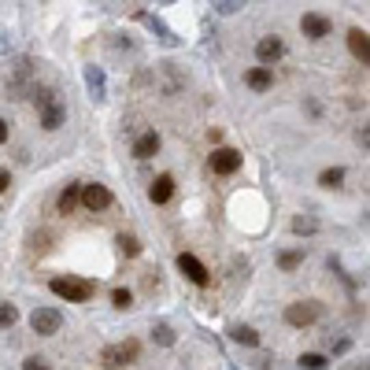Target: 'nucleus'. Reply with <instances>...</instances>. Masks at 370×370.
Masks as SVG:
<instances>
[{"instance_id":"nucleus-1","label":"nucleus","mask_w":370,"mask_h":370,"mask_svg":"<svg viewBox=\"0 0 370 370\" xmlns=\"http://www.w3.org/2000/svg\"><path fill=\"white\" fill-rule=\"evenodd\" d=\"M49 289L60 296V300H67V304H85L89 296L96 293V285L93 282H82V278H52Z\"/></svg>"},{"instance_id":"nucleus-2","label":"nucleus","mask_w":370,"mask_h":370,"mask_svg":"<svg viewBox=\"0 0 370 370\" xmlns=\"http://www.w3.org/2000/svg\"><path fill=\"white\" fill-rule=\"evenodd\" d=\"M319 319H322V304L319 300H300V304H289L285 308V322L296 326V330H308Z\"/></svg>"},{"instance_id":"nucleus-3","label":"nucleus","mask_w":370,"mask_h":370,"mask_svg":"<svg viewBox=\"0 0 370 370\" xmlns=\"http://www.w3.org/2000/svg\"><path fill=\"white\" fill-rule=\"evenodd\" d=\"M34 101H38V107H41V126H44V130H49V133L60 130L63 119H67V107L56 101V93H49V89H44V93H38Z\"/></svg>"},{"instance_id":"nucleus-4","label":"nucleus","mask_w":370,"mask_h":370,"mask_svg":"<svg viewBox=\"0 0 370 370\" xmlns=\"http://www.w3.org/2000/svg\"><path fill=\"white\" fill-rule=\"evenodd\" d=\"M137 356H141V345L137 341H122V345H111V348H104V367H130V363H137Z\"/></svg>"},{"instance_id":"nucleus-5","label":"nucleus","mask_w":370,"mask_h":370,"mask_svg":"<svg viewBox=\"0 0 370 370\" xmlns=\"http://www.w3.org/2000/svg\"><path fill=\"white\" fill-rule=\"evenodd\" d=\"M63 326V315L56 308H38L30 315V330L34 333H41V337H52V333H60Z\"/></svg>"},{"instance_id":"nucleus-6","label":"nucleus","mask_w":370,"mask_h":370,"mask_svg":"<svg viewBox=\"0 0 370 370\" xmlns=\"http://www.w3.org/2000/svg\"><path fill=\"white\" fill-rule=\"evenodd\" d=\"M178 270H182V274H185L193 285H211V274H207V267H204L196 256H189V252H182V256H178Z\"/></svg>"},{"instance_id":"nucleus-7","label":"nucleus","mask_w":370,"mask_h":370,"mask_svg":"<svg viewBox=\"0 0 370 370\" xmlns=\"http://www.w3.org/2000/svg\"><path fill=\"white\" fill-rule=\"evenodd\" d=\"M211 170L215 174H237L241 170V152L237 148H215L211 152Z\"/></svg>"},{"instance_id":"nucleus-8","label":"nucleus","mask_w":370,"mask_h":370,"mask_svg":"<svg viewBox=\"0 0 370 370\" xmlns=\"http://www.w3.org/2000/svg\"><path fill=\"white\" fill-rule=\"evenodd\" d=\"M300 30H304V38H311V41H322V38H330L333 23L326 19V15H319V12H308V15L300 19Z\"/></svg>"},{"instance_id":"nucleus-9","label":"nucleus","mask_w":370,"mask_h":370,"mask_svg":"<svg viewBox=\"0 0 370 370\" xmlns=\"http://www.w3.org/2000/svg\"><path fill=\"white\" fill-rule=\"evenodd\" d=\"M82 204L89 211H104V207H111V189L107 185H82Z\"/></svg>"},{"instance_id":"nucleus-10","label":"nucleus","mask_w":370,"mask_h":370,"mask_svg":"<svg viewBox=\"0 0 370 370\" xmlns=\"http://www.w3.org/2000/svg\"><path fill=\"white\" fill-rule=\"evenodd\" d=\"M256 56H259V63H267V67H274V63L285 56V44L278 41V38H263V41L256 44Z\"/></svg>"},{"instance_id":"nucleus-11","label":"nucleus","mask_w":370,"mask_h":370,"mask_svg":"<svg viewBox=\"0 0 370 370\" xmlns=\"http://www.w3.org/2000/svg\"><path fill=\"white\" fill-rule=\"evenodd\" d=\"M85 85H89V96H93L96 104L107 101V78L101 67H85Z\"/></svg>"},{"instance_id":"nucleus-12","label":"nucleus","mask_w":370,"mask_h":370,"mask_svg":"<svg viewBox=\"0 0 370 370\" xmlns=\"http://www.w3.org/2000/svg\"><path fill=\"white\" fill-rule=\"evenodd\" d=\"M170 196H174V178H170V174H159L156 182L148 185V200H152V204H167Z\"/></svg>"},{"instance_id":"nucleus-13","label":"nucleus","mask_w":370,"mask_h":370,"mask_svg":"<svg viewBox=\"0 0 370 370\" xmlns=\"http://www.w3.org/2000/svg\"><path fill=\"white\" fill-rule=\"evenodd\" d=\"M348 49H352V56H356L359 63H370V38H367V30H352L348 34Z\"/></svg>"},{"instance_id":"nucleus-14","label":"nucleus","mask_w":370,"mask_h":370,"mask_svg":"<svg viewBox=\"0 0 370 370\" xmlns=\"http://www.w3.org/2000/svg\"><path fill=\"white\" fill-rule=\"evenodd\" d=\"M78 204H82V185H78V182H70V185L60 193L56 207H60L63 215H75V207H78Z\"/></svg>"},{"instance_id":"nucleus-15","label":"nucleus","mask_w":370,"mask_h":370,"mask_svg":"<svg viewBox=\"0 0 370 370\" xmlns=\"http://www.w3.org/2000/svg\"><path fill=\"white\" fill-rule=\"evenodd\" d=\"M245 82H248V89L263 93V89H270V85H274V75H270V67L263 63V67H252V70H248V75H245Z\"/></svg>"},{"instance_id":"nucleus-16","label":"nucleus","mask_w":370,"mask_h":370,"mask_svg":"<svg viewBox=\"0 0 370 370\" xmlns=\"http://www.w3.org/2000/svg\"><path fill=\"white\" fill-rule=\"evenodd\" d=\"M156 152H159V133H156V130H152V133H141L137 144H133V156H137V159H152Z\"/></svg>"},{"instance_id":"nucleus-17","label":"nucleus","mask_w":370,"mask_h":370,"mask_svg":"<svg viewBox=\"0 0 370 370\" xmlns=\"http://www.w3.org/2000/svg\"><path fill=\"white\" fill-rule=\"evenodd\" d=\"M230 337L237 341V345H248V348L259 345V333L252 330V326H241V322H237V326H230Z\"/></svg>"},{"instance_id":"nucleus-18","label":"nucleus","mask_w":370,"mask_h":370,"mask_svg":"<svg viewBox=\"0 0 370 370\" xmlns=\"http://www.w3.org/2000/svg\"><path fill=\"white\" fill-rule=\"evenodd\" d=\"M137 19H141L144 26H148V30H156V34H159V41H163V44H174V34H170V30H167V26H163V23H159V19H156V15H144V12H141V15H137Z\"/></svg>"},{"instance_id":"nucleus-19","label":"nucleus","mask_w":370,"mask_h":370,"mask_svg":"<svg viewBox=\"0 0 370 370\" xmlns=\"http://www.w3.org/2000/svg\"><path fill=\"white\" fill-rule=\"evenodd\" d=\"M341 182H345V170H341V167H330V170H322V174H319L322 189H341Z\"/></svg>"},{"instance_id":"nucleus-20","label":"nucleus","mask_w":370,"mask_h":370,"mask_svg":"<svg viewBox=\"0 0 370 370\" xmlns=\"http://www.w3.org/2000/svg\"><path fill=\"white\" fill-rule=\"evenodd\" d=\"M15 322H19V311H15V304H4V300H0V330H12Z\"/></svg>"},{"instance_id":"nucleus-21","label":"nucleus","mask_w":370,"mask_h":370,"mask_svg":"<svg viewBox=\"0 0 370 370\" xmlns=\"http://www.w3.org/2000/svg\"><path fill=\"white\" fill-rule=\"evenodd\" d=\"M119 252H122V256H141V241L137 237H130V233H119Z\"/></svg>"},{"instance_id":"nucleus-22","label":"nucleus","mask_w":370,"mask_h":370,"mask_svg":"<svg viewBox=\"0 0 370 370\" xmlns=\"http://www.w3.org/2000/svg\"><path fill=\"white\" fill-rule=\"evenodd\" d=\"M211 8L219 15H233V12H241V8H245V0H211Z\"/></svg>"},{"instance_id":"nucleus-23","label":"nucleus","mask_w":370,"mask_h":370,"mask_svg":"<svg viewBox=\"0 0 370 370\" xmlns=\"http://www.w3.org/2000/svg\"><path fill=\"white\" fill-rule=\"evenodd\" d=\"M111 304H115L119 311L133 308V293H130V289H115V293H111Z\"/></svg>"},{"instance_id":"nucleus-24","label":"nucleus","mask_w":370,"mask_h":370,"mask_svg":"<svg viewBox=\"0 0 370 370\" xmlns=\"http://www.w3.org/2000/svg\"><path fill=\"white\" fill-rule=\"evenodd\" d=\"M152 337H156V341H159V345H163V348H170V345H174V330H170L167 322H159V326L152 330Z\"/></svg>"},{"instance_id":"nucleus-25","label":"nucleus","mask_w":370,"mask_h":370,"mask_svg":"<svg viewBox=\"0 0 370 370\" xmlns=\"http://www.w3.org/2000/svg\"><path fill=\"white\" fill-rule=\"evenodd\" d=\"M300 367H308V370H322V367H326V356H319V352H304V356H300Z\"/></svg>"},{"instance_id":"nucleus-26","label":"nucleus","mask_w":370,"mask_h":370,"mask_svg":"<svg viewBox=\"0 0 370 370\" xmlns=\"http://www.w3.org/2000/svg\"><path fill=\"white\" fill-rule=\"evenodd\" d=\"M278 263H282V270H296L304 263V252H285L282 259H278Z\"/></svg>"},{"instance_id":"nucleus-27","label":"nucleus","mask_w":370,"mask_h":370,"mask_svg":"<svg viewBox=\"0 0 370 370\" xmlns=\"http://www.w3.org/2000/svg\"><path fill=\"white\" fill-rule=\"evenodd\" d=\"M315 230H319V222L308 219V215H304V219H293V233H315Z\"/></svg>"},{"instance_id":"nucleus-28","label":"nucleus","mask_w":370,"mask_h":370,"mask_svg":"<svg viewBox=\"0 0 370 370\" xmlns=\"http://www.w3.org/2000/svg\"><path fill=\"white\" fill-rule=\"evenodd\" d=\"M26 370H44V367H49V363H44V359L41 356H30V359H26V363H23Z\"/></svg>"},{"instance_id":"nucleus-29","label":"nucleus","mask_w":370,"mask_h":370,"mask_svg":"<svg viewBox=\"0 0 370 370\" xmlns=\"http://www.w3.org/2000/svg\"><path fill=\"white\" fill-rule=\"evenodd\" d=\"M8 185H12V178H8V170H0V193H4Z\"/></svg>"},{"instance_id":"nucleus-30","label":"nucleus","mask_w":370,"mask_h":370,"mask_svg":"<svg viewBox=\"0 0 370 370\" xmlns=\"http://www.w3.org/2000/svg\"><path fill=\"white\" fill-rule=\"evenodd\" d=\"M4 141H8V122L0 119V144H4Z\"/></svg>"}]
</instances>
